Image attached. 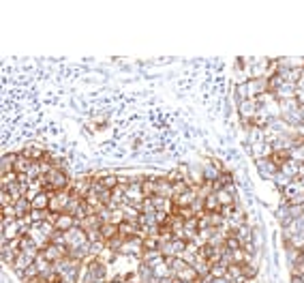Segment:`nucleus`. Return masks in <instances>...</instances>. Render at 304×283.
<instances>
[{
    "instance_id": "nucleus-31",
    "label": "nucleus",
    "mask_w": 304,
    "mask_h": 283,
    "mask_svg": "<svg viewBox=\"0 0 304 283\" xmlns=\"http://www.w3.org/2000/svg\"><path fill=\"white\" fill-rule=\"evenodd\" d=\"M289 159H294V161H298V163H304V142L298 146H294L292 150H289Z\"/></svg>"
},
{
    "instance_id": "nucleus-10",
    "label": "nucleus",
    "mask_w": 304,
    "mask_h": 283,
    "mask_svg": "<svg viewBox=\"0 0 304 283\" xmlns=\"http://www.w3.org/2000/svg\"><path fill=\"white\" fill-rule=\"evenodd\" d=\"M152 273H154V279H157V281H163V279H170V277H174V270H172L170 264H167V260H161L159 264H154Z\"/></svg>"
},
{
    "instance_id": "nucleus-24",
    "label": "nucleus",
    "mask_w": 304,
    "mask_h": 283,
    "mask_svg": "<svg viewBox=\"0 0 304 283\" xmlns=\"http://www.w3.org/2000/svg\"><path fill=\"white\" fill-rule=\"evenodd\" d=\"M221 202H218V197H217V193H212V195H208L204 199V210L206 212H221Z\"/></svg>"
},
{
    "instance_id": "nucleus-15",
    "label": "nucleus",
    "mask_w": 304,
    "mask_h": 283,
    "mask_svg": "<svg viewBox=\"0 0 304 283\" xmlns=\"http://www.w3.org/2000/svg\"><path fill=\"white\" fill-rule=\"evenodd\" d=\"M174 277H176V279H180V281H184V283H189V281H197V279H199L197 270L193 268L191 264H186L184 268H180V270H178V273L174 275Z\"/></svg>"
},
{
    "instance_id": "nucleus-14",
    "label": "nucleus",
    "mask_w": 304,
    "mask_h": 283,
    "mask_svg": "<svg viewBox=\"0 0 304 283\" xmlns=\"http://www.w3.org/2000/svg\"><path fill=\"white\" fill-rule=\"evenodd\" d=\"M191 266H193V268H195V270H197V275H199V279H204V277H208V275H210V266H212V264H210L208 260H206V257H204L202 253H199V255L195 257V262H193V264H191Z\"/></svg>"
},
{
    "instance_id": "nucleus-6",
    "label": "nucleus",
    "mask_w": 304,
    "mask_h": 283,
    "mask_svg": "<svg viewBox=\"0 0 304 283\" xmlns=\"http://www.w3.org/2000/svg\"><path fill=\"white\" fill-rule=\"evenodd\" d=\"M255 167H257V172L261 174L263 180H272V178L276 176V172H279V167H276L270 159H260V161H255Z\"/></svg>"
},
{
    "instance_id": "nucleus-40",
    "label": "nucleus",
    "mask_w": 304,
    "mask_h": 283,
    "mask_svg": "<svg viewBox=\"0 0 304 283\" xmlns=\"http://www.w3.org/2000/svg\"><path fill=\"white\" fill-rule=\"evenodd\" d=\"M302 131H304V122H302Z\"/></svg>"
},
{
    "instance_id": "nucleus-33",
    "label": "nucleus",
    "mask_w": 304,
    "mask_h": 283,
    "mask_svg": "<svg viewBox=\"0 0 304 283\" xmlns=\"http://www.w3.org/2000/svg\"><path fill=\"white\" fill-rule=\"evenodd\" d=\"M225 247H227V251H238V249H242V242L236 238V234H231L225 238Z\"/></svg>"
},
{
    "instance_id": "nucleus-11",
    "label": "nucleus",
    "mask_w": 304,
    "mask_h": 283,
    "mask_svg": "<svg viewBox=\"0 0 304 283\" xmlns=\"http://www.w3.org/2000/svg\"><path fill=\"white\" fill-rule=\"evenodd\" d=\"M300 165H302V163H298V161L289 159V161H285V163H283V165L279 167V172H281V174H285L287 178L296 180V178H300Z\"/></svg>"
},
{
    "instance_id": "nucleus-35",
    "label": "nucleus",
    "mask_w": 304,
    "mask_h": 283,
    "mask_svg": "<svg viewBox=\"0 0 304 283\" xmlns=\"http://www.w3.org/2000/svg\"><path fill=\"white\" fill-rule=\"evenodd\" d=\"M0 204H2V206H11V204H15V202H13V197H11V193L6 191V189H0Z\"/></svg>"
},
{
    "instance_id": "nucleus-27",
    "label": "nucleus",
    "mask_w": 304,
    "mask_h": 283,
    "mask_svg": "<svg viewBox=\"0 0 304 283\" xmlns=\"http://www.w3.org/2000/svg\"><path fill=\"white\" fill-rule=\"evenodd\" d=\"M227 264H223V262H217V264H212L210 266V277H215V279H223V277H227Z\"/></svg>"
},
{
    "instance_id": "nucleus-25",
    "label": "nucleus",
    "mask_w": 304,
    "mask_h": 283,
    "mask_svg": "<svg viewBox=\"0 0 304 283\" xmlns=\"http://www.w3.org/2000/svg\"><path fill=\"white\" fill-rule=\"evenodd\" d=\"M120 232H118V225H114V223H103L101 225V236H103V240L109 242L112 238H116Z\"/></svg>"
},
{
    "instance_id": "nucleus-23",
    "label": "nucleus",
    "mask_w": 304,
    "mask_h": 283,
    "mask_svg": "<svg viewBox=\"0 0 304 283\" xmlns=\"http://www.w3.org/2000/svg\"><path fill=\"white\" fill-rule=\"evenodd\" d=\"M15 212H17V219H22V217H28L30 212H32V202L30 199H26V197H22V199H17L15 204Z\"/></svg>"
},
{
    "instance_id": "nucleus-4",
    "label": "nucleus",
    "mask_w": 304,
    "mask_h": 283,
    "mask_svg": "<svg viewBox=\"0 0 304 283\" xmlns=\"http://www.w3.org/2000/svg\"><path fill=\"white\" fill-rule=\"evenodd\" d=\"M238 116H240V120H247V122H253L257 109H260V105H257L255 99H247V101H240L238 103Z\"/></svg>"
},
{
    "instance_id": "nucleus-3",
    "label": "nucleus",
    "mask_w": 304,
    "mask_h": 283,
    "mask_svg": "<svg viewBox=\"0 0 304 283\" xmlns=\"http://www.w3.org/2000/svg\"><path fill=\"white\" fill-rule=\"evenodd\" d=\"M41 255L45 257V260H49L51 264H56V262H60V260L67 257V247H60V244L49 242V244H45V247L41 249Z\"/></svg>"
},
{
    "instance_id": "nucleus-32",
    "label": "nucleus",
    "mask_w": 304,
    "mask_h": 283,
    "mask_svg": "<svg viewBox=\"0 0 304 283\" xmlns=\"http://www.w3.org/2000/svg\"><path fill=\"white\" fill-rule=\"evenodd\" d=\"M107 223H114V225L125 223V212H122V208H114V210H109V221H107Z\"/></svg>"
},
{
    "instance_id": "nucleus-18",
    "label": "nucleus",
    "mask_w": 304,
    "mask_h": 283,
    "mask_svg": "<svg viewBox=\"0 0 304 283\" xmlns=\"http://www.w3.org/2000/svg\"><path fill=\"white\" fill-rule=\"evenodd\" d=\"M101 225H103V221H101V217L96 215V212H94V215H88L86 219H82V221H80V228H82L84 232H88V230H99Z\"/></svg>"
},
{
    "instance_id": "nucleus-30",
    "label": "nucleus",
    "mask_w": 304,
    "mask_h": 283,
    "mask_svg": "<svg viewBox=\"0 0 304 283\" xmlns=\"http://www.w3.org/2000/svg\"><path fill=\"white\" fill-rule=\"evenodd\" d=\"M17 180H19V174H17V172H9V174H2V176H0V189H6V187L15 185Z\"/></svg>"
},
{
    "instance_id": "nucleus-16",
    "label": "nucleus",
    "mask_w": 304,
    "mask_h": 283,
    "mask_svg": "<svg viewBox=\"0 0 304 283\" xmlns=\"http://www.w3.org/2000/svg\"><path fill=\"white\" fill-rule=\"evenodd\" d=\"M154 195L172 197V183L165 176H157V189H154Z\"/></svg>"
},
{
    "instance_id": "nucleus-9",
    "label": "nucleus",
    "mask_w": 304,
    "mask_h": 283,
    "mask_svg": "<svg viewBox=\"0 0 304 283\" xmlns=\"http://www.w3.org/2000/svg\"><path fill=\"white\" fill-rule=\"evenodd\" d=\"M296 93H298V86L296 84H283V86L276 90V93H272L274 94V99L276 101H289V99H296Z\"/></svg>"
},
{
    "instance_id": "nucleus-28",
    "label": "nucleus",
    "mask_w": 304,
    "mask_h": 283,
    "mask_svg": "<svg viewBox=\"0 0 304 283\" xmlns=\"http://www.w3.org/2000/svg\"><path fill=\"white\" fill-rule=\"evenodd\" d=\"M257 270H260V266H257V262H255V260H253V262H244V264H242V275L247 277L249 281L257 277Z\"/></svg>"
},
{
    "instance_id": "nucleus-39",
    "label": "nucleus",
    "mask_w": 304,
    "mask_h": 283,
    "mask_svg": "<svg viewBox=\"0 0 304 283\" xmlns=\"http://www.w3.org/2000/svg\"><path fill=\"white\" fill-rule=\"evenodd\" d=\"M92 283H109V281H107V277H105V279H96V281H92Z\"/></svg>"
},
{
    "instance_id": "nucleus-5",
    "label": "nucleus",
    "mask_w": 304,
    "mask_h": 283,
    "mask_svg": "<svg viewBox=\"0 0 304 283\" xmlns=\"http://www.w3.org/2000/svg\"><path fill=\"white\" fill-rule=\"evenodd\" d=\"M202 170H204V180L206 183H218V178H221V170H218V167L215 165V161L212 159H204L202 161Z\"/></svg>"
},
{
    "instance_id": "nucleus-20",
    "label": "nucleus",
    "mask_w": 304,
    "mask_h": 283,
    "mask_svg": "<svg viewBox=\"0 0 304 283\" xmlns=\"http://www.w3.org/2000/svg\"><path fill=\"white\" fill-rule=\"evenodd\" d=\"M15 161H17V154H4L2 161H0V176L2 174H9V172H15Z\"/></svg>"
},
{
    "instance_id": "nucleus-1",
    "label": "nucleus",
    "mask_w": 304,
    "mask_h": 283,
    "mask_svg": "<svg viewBox=\"0 0 304 283\" xmlns=\"http://www.w3.org/2000/svg\"><path fill=\"white\" fill-rule=\"evenodd\" d=\"M118 253L122 257H135V260H139L141 253H144V238L141 236L127 238V240L122 242V247L118 249Z\"/></svg>"
},
{
    "instance_id": "nucleus-13",
    "label": "nucleus",
    "mask_w": 304,
    "mask_h": 283,
    "mask_svg": "<svg viewBox=\"0 0 304 283\" xmlns=\"http://www.w3.org/2000/svg\"><path fill=\"white\" fill-rule=\"evenodd\" d=\"M195 197H197V189L195 187H191L189 191H184L182 195H178V197H174V206H193V202H195Z\"/></svg>"
},
{
    "instance_id": "nucleus-26",
    "label": "nucleus",
    "mask_w": 304,
    "mask_h": 283,
    "mask_svg": "<svg viewBox=\"0 0 304 283\" xmlns=\"http://www.w3.org/2000/svg\"><path fill=\"white\" fill-rule=\"evenodd\" d=\"M35 163L32 159H28V157H24L22 152L17 154V161H15V172L17 174H28V170H30V165Z\"/></svg>"
},
{
    "instance_id": "nucleus-8",
    "label": "nucleus",
    "mask_w": 304,
    "mask_h": 283,
    "mask_svg": "<svg viewBox=\"0 0 304 283\" xmlns=\"http://www.w3.org/2000/svg\"><path fill=\"white\" fill-rule=\"evenodd\" d=\"M54 225H56L58 232H69V230L77 228V219H75L73 215H69V212H60V215L56 217Z\"/></svg>"
},
{
    "instance_id": "nucleus-34",
    "label": "nucleus",
    "mask_w": 304,
    "mask_h": 283,
    "mask_svg": "<svg viewBox=\"0 0 304 283\" xmlns=\"http://www.w3.org/2000/svg\"><path fill=\"white\" fill-rule=\"evenodd\" d=\"M289 273H292V277H304V262L289 264Z\"/></svg>"
},
{
    "instance_id": "nucleus-37",
    "label": "nucleus",
    "mask_w": 304,
    "mask_h": 283,
    "mask_svg": "<svg viewBox=\"0 0 304 283\" xmlns=\"http://www.w3.org/2000/svg\"><path fill=\"white\" fill-rule=\"evenodd\" d=\"M296 86H298V90H304V71H302V75H300V80H298Z\"/></svg>"
},
{
    "instance_id": "nucleus-41",
    "label": "nucleus",
    "mask_w": 304,
    "mask_h": 283,
    "mask_svg": "<svg viewBox=\"0 0 304 283\" xmlns=\"http://www.w3.org/2000/svg\"><path fill=\"white\" fill-rule=\"evenodd\" d=\"M302 210H304V204H302Z\"/></svg>"
},
{
    "instance_id": "nucleus-19",
    "label": "nucleus",
    "mask_w": 304,
    "mask_h": 283,
    "mask_svg": "<svg viewBox=\"0 0 304 283\" xmlns=\"http://www.w3.org/2000/svg\"><path fill=\"white\" fill-rule=\"evenodd\" d=\"M32 262H35V257H30V255H26V253H19L15 257V262H13V270H15L17 275H22Z\"/></svg>"
},
{
    "instance_id": "nucleus-2",
    "label": "nucleus",
    "mask_w": 304,
    "mask_h": 283,
    "mask_svg": "<svg viewBox=\"0 0 304 283\" xmlns=\"http://www.w3.org/2000/svg\"><path fill=\"white\" fill-rule=\"evenodd\" d=\"M62 236H64V244H67V249H73V247H80V244H84V242H90L86 232H84L80 225L73 228V230H69V232H62Z\"/></svg>"
},
{
    "instance_id": "nucleus-36",
    "label": "nucleus",
    "mask_w": 304,
    "mask_h": 283,
    "mask_svg": "<svg viewBox=\"0 0 304 283\" xmlns=\"http://www.w3.org/2000/svg\"><path fill=\"white\" fill-rule=\"evenodd\" d=\"M86 236H88V240H90V242H101V240H103V236H101V228H99V230H88V232H86Z\"/></svg>"
},
{
    "instance_id": "nucleus-22",
    "label": "nucleus",
    "mask_w": 304,
    "mask_h": 283,
    "mask_svg": "<svg viewBox=\"0 0 304 283\" xmlns=\"http://www.w3.org/2000/svg\"><path fill=\"white\" fill-rule=\"evenodd\" d=\"M122 212H125V221L139 225V217H141L139 208H135V206H131V204H125V206H122Z\"/></svg>"
},
{
    "instance_id": "nucleus-38",
    "label": "nucleus",
    "mask_w": 304,
    "mask_h": 283,
    "mask_svg": "<svg viewBox=\"0 0 304 283\" xmlns=\"http://www.w3.org/2000/svg\"><path fill=\"white\" fill-rule=\"evenodd\" d=\"M292 283H304L302 277H292Z\"/></svg>"
},
{
    "instance_id": "nucleus-21",
    "label": "nucleus",
    "mask_w": 304,
    "mask_h": 283,
    "mask_svg": "<svg viewBox=\"0 0 304 283\" xmlns=\"http://www.w3.org/2000/svg\"><path fill=\"white\" fill-rule=\"evenodd\" d=\"M118 232H120V236H125V238H135V236H139V225L125 221L118 225Z\"/></svg>"
},
{
    "instance_id": "nucleus-7",
    "label": "nucleus",
    "mask_w": 304,
    "mask_h": 283,
    "mask_svg": "<svg viewBox=\"0 0 304 283\" xmlns=\"http://www.w3.org/2000/svg\"><path fill=\"white\" fill-rule=\"evenodd\" d=\"M272 144H268V142H257V144L251 146V154H253V159L255 161H260V159H270L272 157Z\"/></svg>"
},
{
    "instance_id": "nucleus-12",
    "label": "nucleus",
    "mask_w": 304,
    "mask_h": 283,
    "mask_svg": "<svg viewBox=\"0 0 304 283\" xmlns=\"http://www.w3.org/2000/svg\"><path fill=\"white\" fill-rule=\"evenodd\" d=\"M279 60V67L281 69H304V58L302 56H283V58H276Z\"/></svg>"
},
{
    "instance_id": "nucleus-17",
    "label": "nucleus",
    "mask_w": 304,
    "mask_h": 283,
    "mask_svg": "<svg viewBox=\"0 0 304 283\" xmlns=\"http://www.w3.org/2000/svg\"><path fill=\"white\" fill-rule=\"evenodd\" d=\"M22 154H24V157H28V159H32V161H43L45 157H47V152H45L41 146H24Z\"/></svg>"
},
{
    "instance_id": "nucleus-29",
    "label": "nucleus",
    "mask_w": 304,
    "mask_h": 283,
    "mask_svg": "<svg viewBox=\"0 0 304 283\" xmlns=\"http://www.w3.org/2000/svg\"><path fill=\"white\" fill-rule=\"evenodd\" d=\"M189 189H191L189 180H178V183H172V199L178 197V195H182V193L189 191Z\"/></svg>"
}]
</instances>
